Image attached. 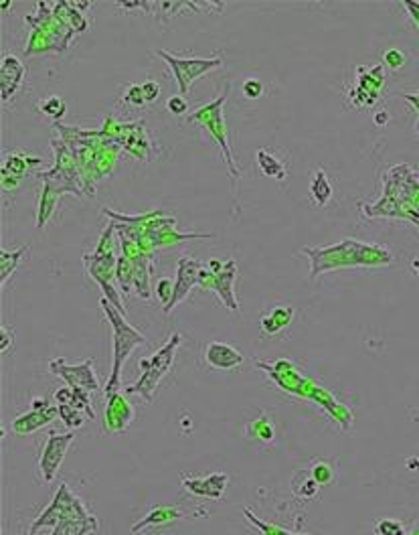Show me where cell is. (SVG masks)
I'll return each mask as SVG.
<instances>
[{"label":"cell","mask_w":419,"mask_h":535,"mask_svg":"<svg viewBox=\"0 0 419 535\" xmlns=\"http://www.w3.org/2000/svg\"><path fill=\"white\" fill-rule=\"evenodd\" d=\"M302 253L310 258V278L334 268H350V266H387L393 262L389 251L375 246L363 244L356 240H345L336 246L328 248H302Z\"/></svg>","instance_id":"cell-1"},{"label":"cell","mask_w":419,"mask_h":535,"mask_svg":"<svg viewBox=\"0 0 419 535\" xmlns=\"http://www.w3.org/2000/svg\"><path fill=\"white\" fill-rule=\"evenodd\" d=\"M102 304V311H104L105 319L111 326V373H109V379H107V386H105V395L109 393H116L120 390V375H122V367L126 363V359L130 357V353L140 347V345H146L148 339L136 331L132 324H128L124 315L107 300V298H102L100 300Z\"/></svg>","instance_id":"cell-2"},{"label":"cell","mask_w":419,"mask_h":535,"mask_svg":"<svg viewBox=\"0 0 419 535\" xmlns=\"http://www.w3.org/2000/svg\"><path fill=\"white\" fill-rule=\"evenodd\" d=\"M182 345V335L180 333H173L166 341L164 347H160L154 355L140 359L138 369L142 371L140 379L136 384L128 386L126 393L130 395H140L144 401H152L154 393L158 390V384L166 377V373L171 371L173 363H175L176 351Z\"/></svg>","instance_id":"cell-3"},{"label":"cell","mask_w":419,"mask_h":535,"mask_svg":"<svg viewBox=\"0 0 419 535\" xmlns=\"http://www.w3.org/2000/svg\"><path fill=\"white\" fill-rule=\"evenodd\" d=\"M114 223L105 229L96 246L94 253H83V262H85V268L89 272V276L100 284L102 292H104V298H107L122 315L126 313L124 308V302H122V296L120 292L111 286V278L116 276V266H118V258L114 255L111 251V231H114Z\"/></svg>","instance_id":"cell-4"},{"label":"cell","mask_w":419,"mask_h":535,"mask_svg":"<svg viewBox=\"0 0 419 535\" xmlns=\"http://www.w3.org/2000/svg\"><path fill=\"white\" fill-rule=\"evenodd\" d=\"M227 94H229V90H225L215 102L195 109L189 116V122H201L207 128V132H209L211 136L219 143L221 150H223V156H225V162H227V169H229V175H231L233 182H235V178L239 177V171L235 169V160H233V154H231L229 136H227V128H225V118H223V106H225Z\"/></svg>","instance_id":"cell-5"},{"label":"cell","mask_w":419,"mask_h":535,"mask_svg":"<svg viewBox=\"0 0 419 535\" xmlns=\"http://www.w3.org/2000/svg\"><path fill=\"white\" fill-rule=\"evenodd\" d=\"M89 515L92 513L85 509V505L81 503V499L75 497L69 491V485L63 483L59 487V491L55 493L53 501L49 503V507L39 513V517L33 521V525H31V529H29L27 535H36L45 527H55L65 517H77L79 519V517H89Z\"/></svg>","instance_id":"cell-6"},{"label":"cell","mask_w":419,"mask_h":535,"mask_svg":"<svg viewBox=\"0 0 419 535\" xmlns=\"http://www.w3.org/2000/svg\"><path fill=\"white\" fill-rule=\"evenodd\" d=\"M156 55L162 57L166 61V65L171 67V72L175 73L176 85L180 90V96H184L193 81L205 73L213 72L217 67L223 65V59L221 57H211V59H199V57H178V55H173L169 51H162V49H156Z\"/></svg>","instance_id":"cell-7"},{"label":"cell","mask_w":419,"mask_h":535,"mask_svg":"<svg viewBox=\"0 0 419 535\" xmlns=\"http://www.w3.org/2000/svg\"><path fill=\"white\" fill-rule=\"evenodd\" d=\"M235 280H237V262L233 258L225 260V268L221 272H211L205 264V268L201 270V288H207L217 292L219 300L225 304V308L229 313L239 311V302L235 298Z\"/></svg>","instance_id":"cell-8"},{"label":"cell","mask_w":419,"mask_h":535,"mask_svg":"<svg viewBox=\"0 0 419 535\" xmlns=\"http://www.w3.org/2000/svg\"><path fill=\"white\" fill-rule=\"evenodd\" d=\"M49 371L53 375L65 379L67 388H71V390H85L89 393L100 390V381L96 377L92 359H85L79 365H69V363H65V359L57 357L49 363Z\"/></svg>","instance_id":"cell-9"},{"label":"cell","mask_w":419,"mask_h":535,"mask_svg":"<svg viewBox=\"0 0 419 535\" xmlns=\"http://www.w3.org/2000/svg\"><path fill=\"white\" fill-rule=\"evenodd\" d=\"M75 440V434L73 432H51L45 446H43V452H41V459H39V472H41V479L45 483H53L57 472H59V466L63 463L69 446Z\"/></svg>","instance_id":"cell-10"},{"label":"cell","mask_w":419,"mask_h":535,"mask_svg":"<svg viewBox=\"0 0 419 535\" xmlns=\"http://www.w3.org/2000/svg\"><path fill=\"white\" fill-rule=\"evenodd\" d=\"M203 268H205V262L193 260V258H189V255H180V258H178V264H176L175 292H173L171 302L162 308L164 315H171L176 304L182 302L195 286H199V282H201V270H203Z\"/></svg>","instance_id":"cell-11"},{"label":"cell","mask_w":419,"mask_h":535,"mask_svg":"<svg viewBox=\"0 0 419 535\" xmlns=\"http://www.w3.org/2000/svg\"><path fill=\"white\" fill-rule=\"evenodd\" d=\"M105 430L111 434H122L130 428V422L134 420V408L132 403L120 392L105 395Z\"/></svg>","instance_id":"cell-12"},{"label":"cell","mask_w":419,"mask_h":535,"mask_svg":"<svg viewBox=\"0 0 419 535\" xmlns=\"http://www.w3.org/2000/svg\"><path fill=\"white\" fill-rule=\"evenodd\" d=\"M229 476L225 472H211L209 476H184L182 489L195 497L219 501L225 495Z\"/></svg>","instance_id":"cell-13"},{"label":"cell","mask_w":419,"mask_h":535,"mask_svg":"<svg viewBox=\"0 0 419 535\" xmlns=\"http://www.w3.org/2000/svg\"><path fill=\"white\" fill-rule=\"evenodd\" d=\"M244 353L237 351L235 347L223 343V341H211L205 349V361L207 365L213 367V369H219V371H229V369H235L244 363Z\"/></svg>","instance_id":"cell-14"},{"label":"cell","mask_w":419,"mask_h":535,"mask_svg":"<svg viewBox=\"0 0 419 535\" xmlns=\"http://www.w3.org/2000/svg\"><path fill=\"white\" fill-rule=\"evenodd\" d=\"M25 65L17 55H4L2 57V65H0V85H2V100L8 102L21 87L23 79H25Z\"/></svg>","instance_id":"cell-15"},{"label":"cell","mask_w":419,"mask_h":535,"mask_svg":"<svg viewBox=\"0 0 419 535\" xmlns=\"http://www.w3.org/2000/svg\"><path fill=\"white\" fill-rule=\"evenodd\" d=\"M57 416H59V408H57V406H51V408L45 410V412L31 410V412L19 416V418L12 422L10 430H12V434H17V436H27V434H33V432L41 430L43 426L51 424Z\"/></svg>","instance_id":"cell-16"},{"label":"cell","mask_w":419,"mask_h":535,"mask_svg":"<svg viewBox=\"0 0 419 535\" xmlns=\"http://www.w3.org/2000/svg\"><path fill=\"white\" fill-rule=\"evenodd\" d=\"M184 519V513L178 507H171V505H158L152 511H148V515H144L140 521H136L132 525V534L136 535L140 532H146L150 527H160V525H169L173 521Z\"/></svg>","instance_id":"cell-17"},{"label":"cell","mask_w":419,"mask_h":535,"mask_svg":"<svg viewBox=\"0 0 419 535\" xmlns=\"http://www.w3.org/2000/svg\"><path fill=\"white\" fill-rule=\"evenodd\" d=\"M100 529V523L96 519V515H89V517H65L61 519L55 527L51 535H89L94 532Z\"/></svg>","instance_id":"cell-18"},{"label":"cell","mask_w":419,"mask_h":535,"mask_svg":"<svg viewBox=\"0 0 419 535\" xmlns=\"http://www.w3.org/2000/svg\"><path fill=\"white\" fill-rule=\"evenodd\" d=\"M292 319H294V308L292 306H276L268 315L261 317L259 328L264 331V335L274 337V335H278L279 331H283L292 322Z\"/></svg>","instance_id":"cell-19"},{"label":"cell","mask_w":419,"mask_h":535,"mask_svg":"<svg viewBox=\"0 0 419 535\" xmlns=\"http://www.w3.org/2000/svg\"><path fill=\"white\" fill-rule=\"evenodd\" d=\"M61 195H63L61 191H57L53 185L45 182V187H43V191H41V197H39V213H36V227H39V229L45 227V223L53 217Z\"/></svg>","instance_id":"cell-20"},{"label":"cell","mask_w":419,"mask_h":535,"mask_svg":"<svg viewBox=\"0 0 419 535\" xmlns=\"http://www.w3.org/2000/svg\"><path fill=\"white\" fill-rule=\"evenodd\" d=\"M332 195H334V189H332V182H330L328 175L322 169H316L312 177H310V197H312V201L318 207H324V205L330 203Z\"/></svg>","instance_id":"cell-21"},{"label":"cell","mask_w":419,"mask_h":535,"mask_svg":"<svg viewBox=\"0 0 419 535\" xmlns=\"http://www.w3.org/2000/svg\"><path fill=\"white\" fill-rule=\"evenodd\" d=\"M43 160L41 158H33V156H27L23 152H10L6 154L4 158V165H2V175L6 177H25V173L29 171L31 165H41Z\"/></svg>","instance_id":"cell-22"},{"label":"cell","mask_w":419,"mask_h":535,"mask_svg":"<svg viewBox=\"0 0 419 535\" xmlns=\"http://www.w3.org/2000/svg\"><path fill=\"white\" fill-rule=\"evenodd\" d=\"M257 167L259 171L270 178H276V180H283L286 175H288V167L286 162H281L279 158H276L268 148H259L257 150Z\"/></svg>","instance_id":"cell-23"},{"label":"cell","mask_w":419,"mask_h":535,"mask_svg":"<svg viewBox=\"0 0 419 535\" xmlns=\"http://www.w3.org/2000/svg\"><path fill=\"white\" fill-rule=\"evenodd\" d=\"M356 77H358V87L369 92L371 96L379 98V92L383 87L385 83V75H383V65H375L373 70H367V67H358L356 70Z\"/></svg>","instance_id":"cell-24"},{"label":"cell","mask_w":419,"mask_h":535,"mask_svg":"<svg viewBox=\"0 0 419 535\" xmlns=\"http://www.w3.org/2000/svg\"><path fill=\"white\" fill-rule=\"evenodd\" d=\"M29 251V246H21L17 250H0V284H6V280L17 272L19 264L23 262V255Z\"/></svg>","instance_id":"cell-25"},{"label":"cell","mask_w":419,"mask_h":535,"mask_svg":"<svg viewBox=\"0 0 419 535\" xmlns=\"http://www.w3.org/2000/svg\"><path fill=\"white\" fill-rule=\"evenodd\" d=\"M292 491L298 499H314L320 491V485L316 483L310 470H300L292 481Z\"/></svg>","instance_id":"cell-26"},{"label":"cell","mask_w":419,"mask_h":535,"mask_svg":"<svg viewBox=\"0 0 419 535\" xmlns=\"http://www.w3.org/2000/svg\"><path fill=\"white\" fill-rule=\"evenodd\" d=\"M245 430H247V436H249V438L261 440L264 444H272V442H274V436H276L274 422H272V418L266 416V414H261V418L249 422Z\"/></svg>","instance_id":"cell-27"},{"label":"cell","mask_w":419,"mask_h":535,"mask_svg":"<svg viewBox=\"0 0 419 535\" xmlns=\"http://www.w3.org/2000/svg\"><path fill=\"white\" fill-rule=\"evenodd\" d=\"M310 474L314 476V481L320 485V487H326V485H330L332 481H334V476H336V470H334V466L328 463V461H316L310 468Z\"/></svg>","instance_id":"cell-28"},{"label":"cell","mask_w":419,"mask_h":535,"mask_svg":"<svg viewBox=\"0 0 419 535\" xmlns=\"http://www.w3.org/2000/svg\"><path fill=\"white\" fill-rule=\"evenodd\" d=\"M39 112L45 114V116H51L53 120H61L65 109H67V104L59 98V96H51V98H45L43 102H39Z\"/></svg>","instance_id":"cell-29"},{"label":"cell","mask_w":419,"mask_h":535,"mask_svg":"<svg viewBox=\"0 0 419 535\" xmlns=\"http://www.w3.org/2000/svg\"><path fill=\"white\" fill-rule=\"evenodd\" d=\"M57 408H59L61 422L69 428V432L83 426V418L79 416V410H77V408H73L71 403H63V406H57Z\"/></svg>","instance_id":"cell-30"},{"label":"cell","mask_w":419,"mask_h":535,"mask_svg":"<svg viewBox=\"0 0 419 535\" xmlns=\"http://www.w3.org/2000/svg\"><path fill=\"white\" fill-rule=\"evenodd\" d=\"M245 517H247V521L251 523V525H255L261 535H300V534H290V532H286V529H281L278 525H274V523H264V521H259L249 509H244Z\"/></svg>","instance_id":"cell-31"},{"label":"cell","mask_w":419,"mask_h":535,"mask_svg":"<svg viewBox=\"0 0 419 535\" xmlns=\"http://www.w3.org/2000/svg\"><path fill=\"white\" fill-rule=\"evenodd\" d=\"M405 63H407V55H405L401 49H395V47H391V49H387V51L383 53V65L385 67H389L391 72H397V70H401Z\"/></svg>","instance_id":"cell-32"},{"label":"cell","mask_w":419,"mask_h":535,"mask_svg":"<svg viewBox=\"0 0 419 535\" xmlns=\"http://www.w3.org/2000/svg\"><path fill=\"white\" fill-rule=\"evenodd\" d=\"M71 406L77 410H83L87 414V418L96 420V412L92 408V399H89V392L85 390H73V397H71Z\"/></svg>","instance_id":"cell-33"},{"label":"cell","mask_w":419,"mask_h":535,"mask_svg":"<svg viewBox=\"0 0 419 535\" xmlns=\"http://www.w3.org/2000/svg\"><path fill=\"white\" fill-rule=\"evenodd\" d=\"M375 534L377 535H405V527L403 523H399L397 519H379L375 523Z\"/></svg>","instance_id":"cell-34"},{"label":"cell","mask_w":419,"mask_h":535,"mask_svg":"<svg viewBox=\"0 0 419 535\" xmlns=\"http://www.w3.org/2000/svg\"><path fill=\"white\" fill-rule=\"evenodd\" d=\"M241 92H244V96L247 100H259L264 96V81L257 79V77H249V79L244 81Z\"/></svg>","instance_id":"cell-35"},{"label":"cell","mask_w":419,"mask_h":535,"mask_svg":"<svg viewBox=\"0 0 419 535\" xmlns=\"http://www.w3.org/2000/svg\"><path fill=\"white\" fill-rule=\"evenodd\" d=\"M124 102L134 107H140L146 104L144 92H142V85H140V83H130V85L126 87V92H124Z\"/></svg>","instance_id":"cell-36"},{"label":"cell","mask_w":419,"mask_h":535,"mask_svg":"<svg viewBox=\"0 0 419 535\" xmlns=\"http://www.w3.org/2000/svg\"><path fill=\"white\" fill-rule=\"evenodd\" d=\"M173 292H175V282H173L171 278H160V280H158V284H156V296H158L162 308L171 302Z\"/></svg>","instance_id":"cell-37"},{"label":"cell","mask_w":419,"mask_h":535,"mask_svg":"<svg viewBox=\"0 0 419 535\" xmlns=\"http://www.w3.org/2000/svg\"><path fill=\"white\" fill-rule=\"evenodd\" d=\"M142 92H144L146 104H152V102H156V98L160 96V85H158V81H154V79H146V81L142 83Z\"/></svg>","instance_id":"cell-38"},{"label":"cell","mask_w":419,"mask_h":535,"mask_svg":"<svg viewBox=\"0 0 419 535\" xmlns=\"http://www.w3.org/2000/svg\"><path fill=\"white\" fill-rule=\"evenodd\" d=\"M166 109H169L171 114L182 116V114H186V109H189V102L184 100V96H173V98L166 100Z\"/></svg>","instance_id":"cell-39"},{"label":"cell","mask_w":419,"mask_h":535,"mask_svg":"<svg viewBox=\"0 0 419 535\" xmlns=\"http://www.w3.org/2000/svg\"><path fill=\"white\" fill-rule=\"evenodd\" d=\"M0 335H2L0 351H2V353H6V351H8V347L14 343V333H10V328H8L6 324H2V326H0Z\"/></svg>","instance_id":"cell-40"},{"label":"cell","mask_w":419,"mask_h":535,"mask_svg":"<svg viewBox=\"0 0 419 535\" xmlns=\"http://www.w3.org/2000/svg\"><path fill=\"white\" fill-rule=\"evenodd\" d=\"M403 6L409 10V14H411V21L416 23L419 27V2H411V0H405L403 2Z\"/></svg>","instance_id":"cell-41"},{"label":"cell","mask_w":419,"mask_h":535,"mask_svg":"<svg viewBox=\"0 0 419 535\" xmlns=\"http://www.w3.org/2000/svg\"><path fill=\"white\" fill-rule=\"evenodd\" d=\"M33 410L35 412H45V410H49L51 408V403L47 401V399H43V397H33Z\"/></svg>","instance_id":"cell-42"},{"label":"cell","mask_w":419,"mask_h":535,"mask_svg":"<svg viewBox=\"0 0 419 535\" xmlns=\"http://www.w3.org/2000/svg\"><path fill=\"white\" fill-rule=\"evenodd\" d=\"M207 268H209L211 272H215V274H217V272H221V270L225 268V262H223V260H217V258H213V260H209V262H207Z\"/></svg>","instance_id":"cell-43"},{"label":"cell","mask_w":419,"mask_h":535,"mask_svg":"<svg viewBox=\"0 0 419 535\" xmlns=\"http://www.w3.org/2000/svg\"><path fill=\"white\" fill-rule=\"evenodd\" d=\"M389 120H391V116H389V112H387V109H381V112H377V114H375V124H377V126H385V124H389Z\"/></svg>","instance_id":"cell-44"},{"label":"cell","mask_w":419,"mask_h":535,"mask_svg":"<svg viewBox=\"0 0 419 535\" xmlns=\"http://www.w3.org/2000/svg\"><path fill=\"white\" fill-rule=\"evenodd\" d=\"M409 104H413L416 106V109H418V114H419V92L418 94H405L403 96ZM416 130H418V134H419V120H418V126H416Z\"/></svg>","instance_id":"cell-45"},{"label":"cell","mask_w":419,"mask_h":535,"mask_svg":"<svg viewBox=\"0 0 419 535\" xmlns=\"http://www.w3.org/2000/svg\"><path fill=\"white\" fill-rule=\"evenodd\" d=\"M405 466H407L409 470H418L419 472V459L418 457H409V459L405 461Z\"/></svg>","instance_id":"cell-46"},{"label":"cell","mask_w":419,"mask_h":535,"mask_svg":"<svg viewBox=\"0 0 419 535\" xmlns=\"http://www.w3.org/2000/svg\"><path fill=\"white\" fill-rule=\"evenodd\" d=\"M411 268L419 274V260H411Z\"/></svg>","instance_id":"cell-47"}]
</instances>
